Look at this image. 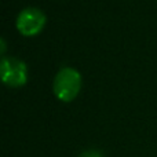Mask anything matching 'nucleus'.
<instances>
[{
  "mask_svg": "<svg viewBox=\"0 0 157 157\" xmlns=\"http://www.w3.org/2000/svg\"><path fill=\"white\" fill-rule=\"evenodd\" d=\"M46 14L36 7H26L18 14L15 26L24 36H35L41 32L46 25Z\"/></svg>",
  "mask_w": 157,
  "mask_h": 157,
  "instance_id": "obj_3",
  "label": "nucleus"
},
{
  "mask_svg": "<svg viewBox=\"0 0 157 157\" xmlns=\"http://www.w3.org/2000/svg\"><path fill=\"white\" fill-rule=\"evenodd\" d=\"M0 77L8 87H22L28 81V68L19 58L3 57L0 61Z\"/></svg>",
  "mask_w": 157,
  "mask_h": 157,
  "instance_id": "obj_2",
  "label": "nucleus"
},
{
  "mask_svg": "<svg viewBox=\"0 0 157 157\" xmlns=\"http://www.w3.org/2000/svg\"><path fill=\"white\" fill-rule=\"evenodd\" d=\"M0 46H2V48H0V52H2V54H6V47H7V44H6L4 39H2V40H0Z\"/></svg>",
  "mask_w": 157,
  "mask_h": 157,
  "instance_id": "obj_5",
  "label": "nucleus"
},
{
  "mask_svg": "<svg viewBox=\"0 0 157 157\" xmlns=\"http://www.w3.org/2000/svg\"><path fill=\"white\" fill-rule=\"evenodd\" d=\"M78 157H103V155L99 152V150H95V149H90L83 152Z\"/></svg>",
  "mask_w": 157,
  "mask_h": 157,
  "instance_id": "obj_4",
  "label": "nucleus"
},
{
  "mask_svg": "<svg viewBox=\"0 0 157 157\" xmlns=\"http://www.w3.org/2000/svg\"><path fill=\"white\" fill-rule=\"evenodd\" d=\"M81 88V75L75 68L63 66L55 75L52 91L62 102H71L77 97Z\"/></svg>",
  "mask_w": 157,
  "mask_h": 157,
  "instance_id": "obj_1",
  "label": "nucleus"
}]
</instances>
